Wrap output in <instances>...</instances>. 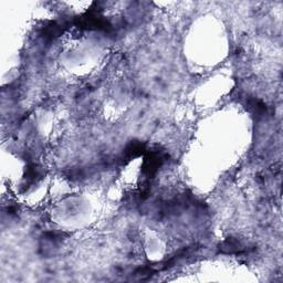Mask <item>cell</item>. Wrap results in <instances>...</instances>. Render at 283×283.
I'll list each match as a JSON object with an SVG mask.
<instances>
[{
  "instance_id": "cell-1",
  "label": "cell",
  "mask_w": 283,
  "mask_h": 283,
  "mask_svg": "<svg viewBox=\"0 0 283 283\" xmlns=\"http://www.w3.org/2000/svg\"><path fill=\"white\" fill-rule=\"evenodd\" d=\"M165 160V155L160 152H151L147 155L143 165V173L148 178H153V176L157 173V170L163 165Z\"/></svg>"
},
{
  "instance_id": "cell-2",
  "label": "cell",
  "mask_w": 283,
  "mask_h": 283,
  "mask_svg": "<svg viewBox=\"0 0 283 283\" xmlns=\"http://www.w3.org/2000/svg\"><path fill=\"white\" fill-rule=\"evenodd\" d=\"M245 251V247L242 246L241 242L233 238H229V239L224 240L221 245H220V252L224 254H232V253H239Z\"/></svg>"
},
{
  "instance_id": "cell-3",
  "label": "cell",
  "mask_w": 283,
  "mask_h": 283,
  "mask_svg": "<svg viewBox=\"0 0 283 283\" xmlns=\"http://www.w3.org/2000/svg\"><path fill=\"white\" fill-rule=\"evenodd\" d=\"M145 151V145L141 142H132L129 143L124 151V158L125 159H132L135 157L140 156L142 153Z\"/></svg>"
}]
</instances>
